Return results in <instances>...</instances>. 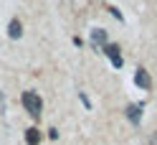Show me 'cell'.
<instances>
[{
	"instance_id": "obj_3",
	"label": "cell",
	"mask_w": 157,
	"mask_h": 145,
	"mask_svg": "<svg viewBox=\"0 0 157 145\" xmlns=\"http://www.w3.org/2000/svg\"><path fill=\"white\" fill-rule=\"evenodd\" d=\"M134 84L142 87V89H152V79H150V74H147L144 69H137V74H134Z\"/></svg>"
},
{
	"instance_id": "obj_7",
	"label": "cell",
	"mask_w": 157,
	"mask_h": 145,
	"mask_svg": "<svg viewBox=\"0 0 157 145\" xmlns=\"http://www.w3.org/2000/svg\"><path fill=\"white\" fill-rule=\"evenodd\" d=\"M25 143H28V145H38V143H41V130L28 127V130H25Z\"/></svg>"
},
{
	"instance_id": "obj_4",
	"label": "cell",
	"mask_w": 157,
	"mask_h": 145,
	"mask_svg": "<svg viewBox=\"0 0 157 145\" xmlns=\"http://www.w3.org/2000/svg\"><path fill=\"white\" fill-rule=\"evenodd\" d=\"M91 46H96V48H104L106 46V31H104V28H94V31H91Z\"/></svg>"
},
{
	"instance_id": "obj_6",
	"label": "cell",
	"mask_w": 157,
	"mask_h": 145,
	"mask_svg": "<svg viewBox=\"0 0 157 145\" xmlns=\"http://www.w3.org/2000/svg\"><path fill=\"white\" fill-rule=\"evenodd\" d=\"M127 117L137 125V122L142 120V107H140V104H129V107H127Z\"/></svg>"
},
{
	"instance_id": "obj_5",
	"label": "cell",
	"mask_w": 157,
	"mask_h": 145,
	"mask_svg": "<svg viewBox=\"0 0 157 145\" xmlns=\"http://www.w3.org/2000/svg\"><path fill=\"white\" fill-rule=\"evenodd\" d=\"M8 36H10V38H21L23 36V23L18 21V18L10 21V26H8Z\"/></svg>"
},
{
	"instance_id": "obj_2",
	"label": "cell",
	"mask_w": 157,
	"mask_h": 145,
	"mask_svg": "<svg viewBox=\"0 0 157 145\" xmlns=\"http://www.w3.org/2000/svg\"><path fill=\"white\" fill-rule=\"evenodd\" d=\"M104 54L109 56V61L117 66V69H122L124 61H122V54H119V46H117V43H106V46H104Z\"/></svg>"
},
{
	"instance_id": "obj_1",
	"label": "cell",
	"mask_w": 157,
	"mask_h": 145,
	"mask_svg": "<svg viewBox=\"0 0 157 145\" xmlns=\"http://www.w3.org/2000/svg\"><path fill=\"white\" fill-rule=\"evenodd\" d=\"M21 102H23V107L28 110L31 117H41V112H43V99L38 97V92H23Z\"/></svg>"
}]
</instances>
